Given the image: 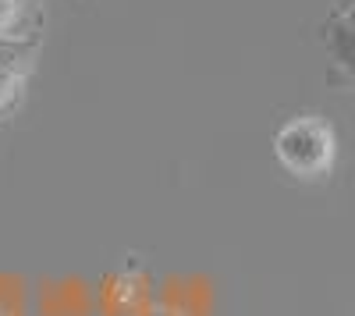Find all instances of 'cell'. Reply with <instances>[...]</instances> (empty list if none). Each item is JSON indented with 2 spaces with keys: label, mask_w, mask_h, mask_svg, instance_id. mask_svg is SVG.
<instances>
[{
  "label": "cell",
  "mask_w": 355,
  "mask_h": 316,
  "mask_svg": "<svg viewBox=\"0 0 355 316\" xmlns=\"http://www.w3.org/2000/svg\"><path fill=\"white\" fill-rule=\"evenodd\" d=\"M348 15H352V18H355V8H352V11H348Z\"/></svg>",
  "instance_id": "6"
},
{
  "label": "cell",
  "mask_w": 355,
  "mask_h": 316,
  "mask_svg": "<svg viewBox=\"0 0 355 316\" xmlns=\"http://www.w3.org/2000/svg\"><path fill=\"white\" fill-rule=\"evenodd\" d=\"M323 40L331 50V64H334V78L348 89H355V18L352 15H338L323 25Z\"/></svg>",
  "instance_id": "2"
},
{
  "label": "cell",
  "mask_w": 355,
  "mask_h": 316,
  "mask_svg": "<svg viewBox=\"0 0 355 316\" xmlns=\"http://www.w3.org/2000/svg\"><path fill=\"white\" fill-rule=\"evenodd\" d=\"M28 18V0H0V40H15Z\"/></svg>",
  "instance_id": "4"
},
{
  "label": "cell",
  "mask_w": 355,
  "mask_h": 316,
  "mask_svg": "<svg viewBox=\"0 0 355 316\" xmlns=\"http://www.w3.org/2000/svg\"><path fill=\"white\" fill-rule=\"evenodd\" d=\"M274 157L291 178L323 182L338 164V132L320 114H295L274 135Z\"/></svg>",
  "instance_id": "1"
},
{
  "label": "cell",
  "mask_w": 355,
  "mask_h": 316,
  "mask_svg": "<svg viewBox=\"0 0 355 316\" xmlns=\"http://www.w3.org/2000/svg\"><path fill=\"white\" fill-rule=\"evenodd\" d=\"M25 68H28V43L0 40V110L15 100L18 85L25 78Z\"/></svg>",
  "instance_id": "3"
},
{
  "label": "cell",
  "mask_w": 355,
  "mask_h": 316,
  "mask_svg": "<svg viewBox=\"0 0 355 316\" xmlns=\"http://www.w3.org/2000/svg\"><path fill=\"white\" fill-rule=\"evenodd\" d=\"M338 4H341V15H348V11L355 8V0H338Z\"/></svg>",
  "instance_id": "5"
}]
</instances>
